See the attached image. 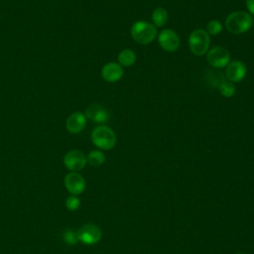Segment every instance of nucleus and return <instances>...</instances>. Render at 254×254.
Segmentation results:
<instances>
[{
	"instance_id": "9b49d317",
	"label": "nucleus",
	"mask_w": 254,
	"mask_h": 254,
	"mask_svg": "<svg viewBox=\"0 0 254 254\" xmlns=\"http://www.w3.org/2000/svg\"><path fill=\"white\" fill-rule=\"evenodd\" d=\"M86 119L91 120L94 123H105L109 120L108 110L100 104H91L89 105L84 112Z\"/></svg>"
},
{
	"instance_id": "412c9836",
	"label": "nucleus",
	"mask_w": 254,
	"mask_h": 254,
	"mask_svg": "<svg viewBox=\"0 0 254 254\" xmlns=\"http://www.w3.org/2000/svg\"><path fill=\"white\" fill-rule=\"evenodd\" d=\"M246 7L250 15H254V0H246Z\"/></svg>"
},
{
	"instance_id": "4be33fe9",
	"label": "nucleus",
	"mask_w": 254,
	"mask_h": 254,
	"mask_svg": "<svg viewBox=\"0 0 254 254\" xmlns=\"http://www.w3.org/2000/svg\"><path fill=\"white\" fill-rule=\"evenodd\" d=\"M236 254H244V253H236Z\"/></svg>"
},
{
	"instance_id": "1a4fd4ad",
	"label": "nucleus",
	"mask_w": 254,
	"mask_h": 254,
	"mask_svg": "<svg viewBox=\"0 0 254 254\" xmlns=\"http://www.w3.org/2000/svg\"><path fill=\"white\" fill-rule=\"evenodd\" d=\"M64 186L72 195H78L85 190L86 184L83 177L77 172H70L64 177Z\"/></svg>"
},
{
	"instance_id": "f257e3e1",
	"label": "nucleus",
	"mask_w": 254,
	"mask_h": 254,
	"mask_svg": "<svg viewBox=\"0 0 254 254\" xmlns=\"http://www.w3.org/2000/svg\"><path fill=\"white\" fill-rule=\"evenodd\" d=\"M253 23L252 16L245 11H235L230 13L225 20L226 29L234 35L247 32Z\"/></svg>"
},
{
	"instance_id": "6ab92c4d",
	"label": "nucleus",
	"mask_w": 254,
	"mask_h": 254,
	"mask_svg": "<svg viewBox=\"0 0 254 254\" xmlns=\"http://www.w3.org/2000/svg\"><path fill=\"white\" fill-rule=\"evenodd\" d=\"M65 206L68 210L74 211L79 208L80 206V199L77 197V195H68L65 199Z\"/></svg>"
},
{
	"instance_id": "2eb2a0df",
	"label": "nucleus",
	"mask_w": 254,
	"mask_h": 254,
	"mask_svg": "<svg viewBox=\"0 0 254 254\" xmlns=\"http://www.w3.org/2000/svg\"><path fill=\"white\" fill-rule=\"evenodd\" d=\"M169 19L168 11L163 7H158L154 9L152 13V22L155 27H163L166 25Z\"/></svg>"
},
{
	"instance_id": "aec40b11",
	"label": "nucleus",
	"mask_w": 254,
	"mask_h": 254,
	"mask_svg": "<svg viewBox=\"0 0 254 254\" xmlns=\"http://www.w3.org/2000/svg\"><path fill=\"white\" fill-rule=\"evenodd\" d=\"M64 240L69 244V245H74L78 242L77 234L76 231H71V230H66L64 233Z\"/></svg>"
},
{
	"instance_id": "9d476101",
	"label": "nucleus",
	"mask_w": 254,
	"mask_h": 254,
	"mask_svg": "<svg viewBox=\"0 0 254 254\" xmlns=\"http://www.w3.org/2000/svg\"><path fill=\"white\" fill-rule=\"evenodd\" d=\"M247 73L246 65L240 62V61H232L229 62V64L226 65L225 69V76L228 79V81H231L233 83L241 81Z\"/></svg>"
},
{
	"instance_id": "dca6fc26",
	"label": "nucleus",
	"mask_w": 254,
	"mask_h": 254,
	"mask_svg": "<svg viewBox=\"0 0 254 254\" xmlns=\"http://www.w3.org/2000/svg\"><path fill=\"white\" fill-rule=\"evenodd\" d=\"M87 163L93 167H99L105 162V156L100 150H92L86 156Z\"/></svg>"
},
{
	"instance_id": "423d86ee",
	"label": "nucleus",
	"mask_w": 254,
	"mask_h": 254,
	"mask_svg": "<svg viewBox=\"0 0 254 254\" xmlns=\"http://www.w3.org/2000/svg\"><path fill=\"white\" fill-rule=\"evenodd\" d=\"M207 63L213 67H224L230 62V54L229 52L220 46H216L211 48L206 53Z\"/></svg>"
},
{
	"instance_id": "39448f33",
	"label": "nucleus",
	"mask_w": 254,
	"mask_h": 254,
	"mask_svg": "<svg viewBox=\"0 0 254 254\" xmlns=\"http://www.w3.org/2000/svg\"><path fill=\"white\" fill-rule=\"evenodd\" d=\"M78 241L86 245H93L99 242L102 237V231L96 224L86 223L82 225L77 231Z\"/></svg>"
},
{
	"instance_id": "f03ea898",
	"label": "nucleus",
	"mask_w": 254,
	"mask_h": 254,
	"mask_svg": "<svg viewBox=\"0 0 254 254\" xmlns=\"http://www.w3.org/2000/svg\"><path fill=\"white\" fill-rule=\"evenodd\" d=\"M132 39L141 45H148L152 43L157 37V28L149 22L137 21L130 30Z\"/></svg>"
},
{
	"instance_id": "6e6552de",
	"label": "nucleus",
	"mask_w": 254,
	"mask_h": 254,
	"mask_svg": "<svg viewBox=\"0 0 254 254\" xmlns=\"http://www.w3.org/2000/svg\"><path fill=\"white\" fill-rule=\"evenodd\" d=\"M158 43L164 51L176 52L181 45V40L175 31L171 29H164L158 35Z\"/></svg>"
},
{
	"instance_id": "ddd939ff",
	"label": "nucleus",
	"mask_w": 254,
	"mask_h": 254,
	"mask_svg": "<svg viewBox=\"0 0 254 254\" xmlns=\"http://www.w3.org/2000/svg\"><path fill=\"white\" fill-rule=\"evenodd\" d=\"M86 125V117L84 113L76 111L70 114L65 121V128L71 134L80 133Z\"/></svg>"
},
{
	"instance_id": "20e7f679",
	"label": "nucleus",
	"mask_w": 254,
	"mask_h": 254,
	"mask_svg": "<svg viewBox=\"0 0 254 254\" xmlns=\"http://www.w3.org/2000/svg\"><path fill=\"white\" fill-rule=\"evenodd\" d=\"M210 44V37L205 30L196 29L190 34L189 47L195 56H202L207 53Z\"/></svg>"
},
{
	"instance_id": "7ed1b4c3",
	"label": "nucleus",
	"mask_w": 254,
	"mask_h": 254,
	"mask_svg": "<svg viewBox=\"0 0 254 254\" xmlns=\"http://www.w3.org/2000/svg\"><path fill=\"white\" fill-rule=\"evenodd\" d=\"M91 141L99 150H111L116 144V135L107 125H98L91 132Z\"/></svg>"
},
{
	"instance_id": "4468645a",
	"label": "nucleus",
	"mask_w": 254,
	"mask_h": 254,
	"mask_svg": "<svg viewBox=\"0 0 254 254\" xmlns=\"http://www.w3.org/2000/svg\"><path fill=\"white\" fill-rule=\"evenodd\" d=\"M118 60V64L121 66H131L135 64L136 62V54L134 53V51L130 50V49H124L122 50L117 57Z\"/></svg>"
},
{
	"instance_id": "0eeeda50",
	"label": "nucleus",
	"mask_w": 254,
	"mask_h": 254,
	"mask_svg": "<svg viewBox=\"0 0 254 254\" xmlns=\"http://www.w3.org/2000/svg\"><path fill=\"white\" fill-rule=\"evenodd\" d=\"M87 164L85 154L80 150H70L64 157V165L70 172H78Z\"/></svg>"
},
{
	"instance_id": "f8f14e48",
	"label": "nucleus",
	"mask_w": 254,
	"mask_h": 254,
	"mask_svg": "<svg viewBox=\"0 0 254 254\" xmlns=\"http://www.w3.org/2000/svg\"><path fill=\"white\" fill-rule=\"evenodd\" d=\"M124 70L118 63H108L101 68V76L107 82H116L122 78Z\"/></svg>"
},
{
	"instance_id": "f3484780",
	"label": "nucleus",
	"mask_w": 254,
	"mask_h": 254,
	"mask_svg": "<svg viewBox=\"0 0 254 254\" xmlns=\"http://www.w3.org/2000/svg\"><path fill=\"white\" fill-rule=\"evenodd\" d=\"M218 89H219V92L222 96L224 97H231L234 95L235 93V85L233 84V82L231 81H226V80H223L219 83L218 85Z\"/></svg>"
},
{
	"instance_id": "a211bd4d",
	"label": "nucleus",
	"mask_w": 254,
	"mask_h": 254,
	"mask_svg": "<svg viewBox=\"0 0 254 254\" xmlns=\"http://www.w3.org/2000/svg\"><path fill=\"white\" fill-rule=\"evenodd\" d=\"M207 34L210 36H216L222 31V25L218 20H210L206 24V30Z\"/></svg>"
}]
</instances>
